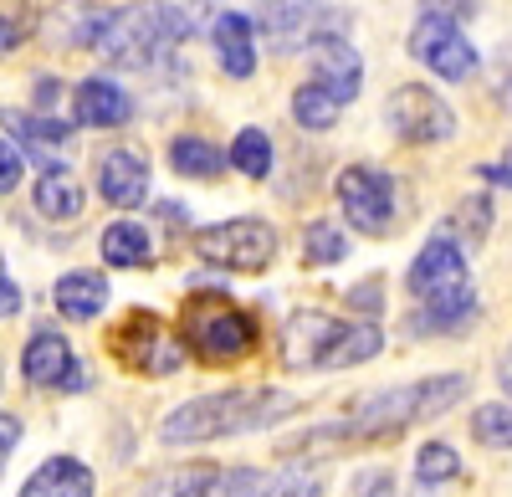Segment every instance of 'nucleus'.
<instances>
[{"label":"nucleus","instance_id":"obj_11","mask_svg":"<svg viewBox=\"0 0 512 497\" xmlns=\"http://www.w3.org/2000/svg\"><path fill=\"white\" fill-rule=\"evenodd\" d=\"M21 375L36 390H82V385H88V375H82L77 359H72V344L62 334H52V328H36V334L26 339Z\"/></svg>","mask_w":512,"mask_h":497},{"label":"nucleus","instance_id":"obj_23","mask_svg":"<svg viewBox=\"0 0 512 497\" xmlns=\"http://www.w3.org/2000/svg\"><path fill=\"white\" fill-rule=\"evenodd\" d=\"M169 170L185 180H216L226 170V154L200 134H175L169 139Z\"/></svg>","mask_w":512,"mask_h":497},{"label":"nucleus","instance_id":"obj_13","mask_svg":"<svg viewBox=\"0 0 512 497\" xmlns=\"http://www.w3.org/2000/svg\"><path fill=\"white\" fill-rule=\"evenodd\" d=\"M98 195L118 211H139L149 200V159L139 149H108L98 159Z\"/></svg>","mask_w":512,"mask_h":497},{"label":"nucleus","instance_id":"obj_22","mask_svg":"<svg viewBox=\"0 0 512 497\" xmlns=\"http://www.w3.org/2000/svg\"><path fill=\"white\" fill-rule=\"evenodd\" d=\"M318 11L323 0H262V26L272 31L277 47H292L318 31Z\"/></svg>","mask_w":512,"mask_h":497},{"label":"nucleus","instance_id":"obj_20","mask_svg":"<svg viewBox=\"0 0 512 497\" xmlns=\"http://www.w3.org/2000/svg\"><path fill=\"white\" fill-rule=\"evenodd\" d=\"M477 318V293L472 287H461V293H446V298H431L410 313V334H461L466 323Z\"/></svg>","mask_w":512,"mask_h":497},{"label":"nucleus","instance_id":"obj_9","mask_svg":"<svg viewBox=\"0 0 512 497\" xmlns=\"http://www.w3.org/2000/svg\"><path fill=\"white\" fill-rule=\"evenodd\" d=\"M113 344H118L123 364L139 369V375H175V369L185 364L180 334H169L154 313H128V323L113 334Z\"/></svg>","mask_w":512,"mask_h":497},{"label":"nucleus","instance_id":"obj_33","mask_svg":"<svg viewBox=\"0 0 512 497\" xmlns=\"http://www.w3.org/2000/svg\"><path fill=\"white\" fill-rule=\"evenodd\" d=\"M456 226L466 231V241H482L492 231V200L487 195H466L461 211H456Z\"/></svg>","mask_w":512,"mask_h":497},{"label":"nucleus","instance_id":"obj_3","mask_svg":"<svg viewBox=\"0 0 512 497\" xmlns=\"http://www.w3.org/2000/svg\"><path fill=\"white\" fill-rule=\"evenodd\" d=\"M185 36H190V16L180 6H169V0H139V6L108 16L98 47L118 67H149L169 47H180Z\"/></svg>","mask_w":512,"mask_h":497},{"label":"nucleus","instance_id":"obj_18","mask_svg":"<svg viewBox=\"0 0 512 497\" xmlns=\"http://www.w3.org/2000/svg\"><path fill=\"white\" fill-rule=\"evenodd\" d=\"M0 123H6V134H16L36 159H47V164H52L57 149L72 144V123H62V118H52V113H21V108H6V113H0Z\"/></svg>","mask_w":512,"mask_h":497},{"label":"nucleus","instance_id":"obj_6","mask_svg":"<svg viewBox=\"0 0 512 497\" xmlns=\"http://www.w3.org/2000/svg\"><path fill=\"white\" fill-rule=\"evenodd\" d=\"M384 123L400 144H446L456 134V113L436 88H420V82H405V88L390 93L384 103Z\"/></svg>","mask_w":512,"mask_h":497},{"label":"nucleus","instance_id":"obj_4","mask_svg":"<svg viewBox=\"0 0 512 497\" xmlns=\"http://www.w3.org/2000/svg\"><path fill=\"white\" fill-rule=\"evenodd\" d=\"M180 344L195 349L205 364H236L256 349V318L226 298H190L185 323H180Z\"/></svg>","mask_w":512,"mask_h":497},{"label":"nucleus","instance_id":"obj_2","mask_svg":"<svg viewBox=\"0 0 512 497\" xmlns=\"http://www.w3.org/2000/svg\"><path fill=\"white\" fill-rule=\"evenodd\" d=\"M292 410H297V395H282V390H221V395H200V400H185L180 410H169L159 426V441L164 446L226 441L241 431L277 426Z\"/></svg>","mask_w":512,"mask_h":497},{"label":"nucleus","instance_id":"obj_27","mask_svg":"<svg viewBox=\"0 0 512 497\" xmlns=\"http://www.w3.org/2000/svg\"><path fill=\"white\" fill-rule=\"evenodd\" d=\"M210 482H216V467L190 462V467H175V472L154 477L139 497H205V492H210Z\"/></svg>","mask_w":512,"mask_h":497},{"label":"nucleus","instance_id":"obj_5","mask_svg":"<svg viewBox=\"0 0 512 497\" xmlns=\"http://www.w3.org/2000/svg\"><path fill=\"white\" fill-rule=\"evenodd\" d=\"M195 252L200 262L221 267V272H267L277 257V231L256 216H236L221 226H205L195 236Z\"/></svg>","mask_w":512,"mask_h":497},{"label":"nucleus","instance_id":"obj_12","mask_svg":"<svg viewBox=\"0 0 512 497\" xmlns=\"http://www.w3.org/2000/svg\"><path fill=\"white\" fill-rule=\"evenodd\" d=\"M313 41V82L318 88H328L338 103H354L359 98V88H364V62H359V52L349 47V36H338V31H313L308 36Z\"/></svg>","mask_w":512,"mask_h":497},{"label":"nucleus","instance_id":"obj_17","mask_svg":"<svg viewBox=\"0 0 512 497\" xmlns=\"http://www.w3.org/2000/svg\"><path fill=\"white\" fill-rule=\"evenodd\" d=\"M210 41H216V57L226 77H251L256 72V31L241 11H221L216 26H210Z\"/></svg>","mask_w":512,"mask_h":497},{"label":"nucleus","instance_id":"obj_39","mask_svg":"<svg viewBox=\"0 0 512 497\" xmlns=\"http://www.w3.org/2000/svg\"><path fill=\"white\" fill-rule=\"evenodd\" d=\"M16 446H21V421H16V416H0V467L11 462Z\"/></svg>","mask_w":512,"mask_h":497},{"label":"nucleus","instance_id":"obj_21","mask_svg":"<svg viewBox=\"0 0 512 497\" xmlns=\"http://www.w3.org/2000/svg\"><path fill=\"white\" fill-rule=\"evenodd\" d=\"M82 205H88L82 180L72 170H62V164H47L41 180H36V211L47 221H72V216H82Z\"/></svg>","mask_w":512,"mask_h":497},{"label":"nucleus","instance_id":"obj_7","mask_svg":"<svg viewBox=\"0 0 512 497\" xmlns=\"http://www.w3.org/2000/svg\"><path fill=\"white\" fill-rule=\"evenodd\" d=\"M338 205H344V221L364 236H384L395 226V180L374 170V164H349L344 175H338Z\"/></svg>","mask_w":512,"mask_h":497},{"label":"nucleus","instance_id":"obj_8","mask_svg":"<svg viewBox=\"0 0 512 497\" xmlns=\"http://www.w3.org/2000/svg\"><path fill=\"white\" fill-rule=\"evenodd\" d=\"M410 57L420 67H431L436 77H446V82H466V77H477V67H482V57H477L472 41H466L461 21L425 16V11H420V21L410 31Z\"/></svg>","mask_w":512,"mask_h":497},{"label":"nucleus","instance_id":"obj_32","mask_svg":"<svg viewBox=\"0 0 512 497\" xmlns=\"http://www.w3.org/2000/svg\"><path fill=\"white\" fill-rule=\"evenodd\" d=\"M205 497H272V477L256 467H231V472H216Z\"/></svg>","mask_w":512,"mask_h":497},{"label":"nucleus","instance_id":"obj_41","mask_svg":"<svg viewBox=\"0 0 512 497\" xmlns=\"http://www.w3.org/2000/svg\"><path fill=\"white\" fill-rule=\"evenodd\" d=\"M482 180H492V185H502V190H512V154H507L502 164H487V170H482Z\"/></svg>","mask_w":512,"mask_h":497},{"label":"nucleus","instance_id":"obj_26","mask_svg":"<svg viewBox=\"0 0 512 497\" xmlns=\"http://www.w3.org/2000/svg\"><path fill=\"white\" fill-rule=\"evenodd\" d=\"M338 113H344V103H338L328 88H318V82H303V88L292 93V118L303 123V129H313V134L333 129Z\"/></svg>","mask_w":512,"mask_h":497},{"label":"nucleus","instance_id":"obj_25","mask_svg":"<svg viewBox=\"0 0 512 497\" xmlns=\"http://www.w3.org/2000/svg\"><path fill=\"white\" fill-rule=\"evenodd\" d=\"M52 26H62V41L67 47H93L108 26V11H98L93 0H67V11L52 16Z\"/></svg>","mask_w":512,"mask_h":497},{"label":"nucleus","instance_id":"obj_42","mask_svg":"<svg viewBox=\"0 0 512 497\" xmlns=\"http://www.w3.org/2000/svg\"><path fill=\"white\" fill-rule=\"evenodd\" d=\"M497 385H502V395L512 400V344H507L502 359H497Z\"/></svg>","mask_w":512,"mask_h":497},{"label":"nucleus","instance_id":"obj_31","mask_svg":"<svg viewBox=\"0 0 512 497\" xmlns=\"http://www.w3.org/2000/svg\"><path fill=\"white\" fill-rule=\"evenodd\" d=\"M472 436L492 451H512V405L502 400H487L472 410Z\"/></svg>","mask_w":512,"mask_h":497},{"label":"nucleus","instance_id":"obj_38","mask_svg":"<svg viewBox=\"0 0 512 497\" xmlns=\"http://www.w3.org/2000/svg\"><path fill=\"white\" fill-rule=\"evenodd\" d=\"M420 11H425V16L461 21V16H472V11H477V0H420Z\"/></svg>","mask_w":512,"mask_h":497},{"label":"nucleus","instance_id":"obj_10","mask_svg":"<svg viewBox=\"0 0 512 497\" xmlns=\"http://www.w3.org/2000/svg\"><path fill=\"white\" fill-rule=\"evenodd\" d=\"M410 293L420 303H431V298H446V293H461V287H472V277H466V252H461V241L451 231H436L431 241L415 252L410 262Z\"/></svg>","mask_w":512,"mask_h":497},{"label":"nucleus","instance_id":"obj_40","mask_svg":"<svg viewBox=\"0 0 512 497\" xmlns=\"http://www.w3.org/2000/svg\"><path fill=\"white\" fill-rule=\"evenodd\" d=\"M16 313H21V287L0 272V318H16Z\"/></svg>","mask_w":512,"mask_h":497},{"label":"nucleus","instance_id":"obj_16","mask_svg":"<svg viewBox=\"0 0 512 497\" xmlns=\"http://www.w3.org/2000/svg\"><path fill=\"white\" fill-rule=\"evenodd\" d=\"M16 497H98V477L93 467H82L77 457H52L41 462Z\"/></svg>","mask_w":512,"mask_h":497},{"label":"nucleus","instance_id":"obj_24","mask_svg":"<svg viewBox=\"0 0 512 497\" xmlns=\"http://www.w3.org/2000/svg\"><path fill=\"white\" fill-rule=\"evenodd\" d=\"M98 246H103V262L108 267H149L154 262L149 226H139V221H113Z\"/></svg>","mask_w":512,"mask_h":497},{"label":"nucleus","instance_id":"obj_28","mask_svg":"<svg viewBox=\"0 0 512 497\" xmlns=\"http://www.w3.org/2000/svg\"><path fill=\"white\" fill-rule=\"evenodd\" d=\"M226 164H236L246 180H267L272 175V139H267V129H241L231 154H226Z\"/></svg>","mask_w":512,"mask_h":497},{"label":"nucleus","instance_id":"obj_44","mask_svg":"<svg viewBox=\"0 0 512 497\" xmlns=\"http://www.w3.org/2000/svg\"><path fill=\"white\" fill-rule=\"evenodd\" d=\"M159 216H164L169 226H185V205H159Z\"/></svg>","mask_w":512,"mask_h":497},{"label":"nucleus","instance_id":"obj_19","mask_svg":"<svg viewBox=\"0 0 512 497\" xmlns=\"http://www.w3.org/2000/svg\"><path fill=\"white\" fill-rule=\"evenodd\" d=\"M52 303L62 318L72 323H93L103 308H108V277L103 272H67L57 287H52Z\"/></svg>","mask_w":512,"mask_h":497},{"label":"nucleus","instance_id":"obj_30","mask_svg":"<svg viewBox=\"0 0 512 497\" xmlns=\"http://www.w3.org/2000/svg\"><path fill=\"white\" fill-rule=\"evenodd\" d=\"M303 257H308V267H333V262H344V257H349V236L338 231L333 221H313V226L303 231Z\"/></svg>","mask_w":512,"mask_h":497},{"label":"nucleus","instance_id":"obj_34","mask_svg":"<svg viewBox=\"0 0 512 497\" xmlns=\"http://www.w3.org/2000/svg\"><path fill=\"white\" fill-rule=\"evenodd\" d=\"M272 497H323V477L308 467H292L287 477L272 482Z\"/></svg>","mask_w":512,"mask_h":497},{"label":"nucleus","instance_id":"obj_1","mask_svg":"<svg viewBox=\"0 0 512 497\" xmlns=\"http://www.w3.org/2000/svg\"><path fill=\"white\" fill-rule=\"evenodd\" d=\"M466 375H431V380H410V385H390L379 395H364L344 421H328L308 436L287 441L282 451L292 457H318V451H338V446H354V441H379V436H400L405 426H420V421H436L466 395Z\"/></svg>","mask_w":512,"mask_h":497},{"label":"nucleus","instance_id":"obj_36","mask_svg":"<svg viewBox=\"0 0 512 497\" xmlns=\"http://www.w3.org/2000/svg\"><path fill=\"white\" fill-rule=\"evenodd\" d=\"M21 170H26V159H21V149H11L6 139H0V195H6V190H16V185H21Z\"/></svg>","mask_w":512,"mask_h":497},{"label":"nucleus","instance_id":"obj_14","mask_svg":"<svg viewBox=\"0 0 512 497\" xmlns=\"http://www.w3.org/2000/svg\"><path fill=\"white\" fill-rule=\"evenodd\" d=\"M333 334H338V318H328V313H292L287 328H282V359L292 369H323V359L333 349Z\"/></svg>","mask_w":512,"mask_h":497},{"label":"nucleus","instance_id":"obj_35","mask_svg":"<svg viewBox=\"0 0 512 497\" xmlns=\"http://www.w3.org/2000/svg\"><path fill=\"white\" fill-rule=\"evenodd\" d=\"M354 497H395L390 467H364V472L354 477Z\"/></svg>","mask_w":512,"mask_h":497},{"label":"nucleus","instance_id":"obj_43","mask_svg":"<svg viewBox=\"0 0 512 497\" xmlns=\"http://www.w3.org/2000/svg\"><path fill=\"white\" fill-rule=\"evenodd\" d=\"M16 41H21V31H16V21H6V16H0V52H11V47H16Z\"/></svg>","mask_w":512,"mask_h":497},{"label":"nucleus","instance_id":"obj_29","mask_svg":"<svg viewBox=\"0 0 512 497\" xmlns=\"http://www.w3.org/2000/svg\"><path fill=\"white\" fill-rule=\"evenodd\" d=\"M456 477H461V457L446 441H425L415 451V487H441V482H456Z\"/></svg>","mask_w":512,"mask_h":497},{"label":"nucleus","instance_id":"obj_15","mask_svg":"<svg viewBox=\"0 0 512 497\" xmlns=\"http://www.w3.org/2000/svg\"><path fill=\"white\" fill-rule=\"evenodd\" d=\"M72 113H77V123H88V129H118V123L134 118V98H128L113 77H88V82H77V93H72Z\"/></svg>","mask_w":512,"mask_h":497},{"label":"nucleus","instance_id":"obj_37","mask_svg":"<svg viewBox=\"0 0 512 497\" xmlns=\"http://www.w3.org/2000/svg\"><path fill=\"white\" fill-rule=\"evenodd\" d=\"M349 308H359V313H379V308H384V282H379V277L359 282L354 293H349Z\"/></svg>","mask_w":512,"mask_h":497}]
</instances>
